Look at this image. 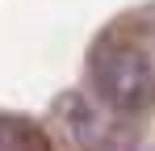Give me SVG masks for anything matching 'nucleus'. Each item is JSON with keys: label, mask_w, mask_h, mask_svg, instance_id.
Here are the masks:
<instances>
[{"label": "nucleus", "mask_w": 155, "mask_h": 151, "mask_svg": "<svg viewBox=\"0 0 155 151\" xmlns=\"http://www.w3.org/2000/svg\"><path fill=\"white\" fill-rule=\"evenodd\" d=\"M92 88L113 113H147L155 105V63L134 42L109 38L92 50Z\"/></svg>", "instance_id": "f257e3e1"}, {"label": "nucleus", "mask_w": 155, "mask_h": 151, "mask_svg": "<svg viewBox=\"0 0 155 151\" xmlns=\"http://www.w3.org/2000/svg\"><path fill=\"white\" fill-rule=\"evenodd\" d=\"M0 151H51V139L25 113H0Z\"/></svg>", "instance_id": "f03ea898"}]
</instances>
